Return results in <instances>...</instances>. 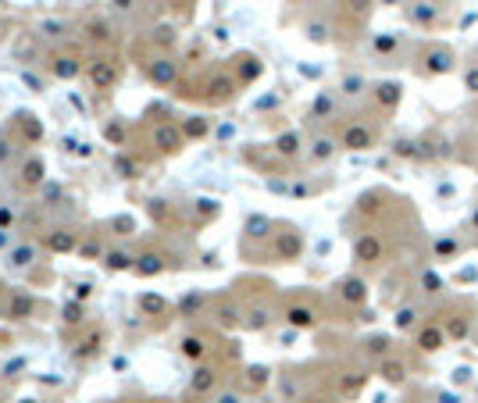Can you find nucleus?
Returning <instances> with one entry per match:
<instances>
[{
	"label": "nucleus",
	"mask_w": 478,
	"mask_h": 403,
	"mask_svg": "<svg viewBox=\"0 0 478 403\" xmlns=\"http://www.w3.org/2000/svg\"><path fill=\"white\" fill-rule=\"evenodd\" d=\"M450 68H453V54H450L446 47H432L428 58H425V65H418L421 75H442V72H450Z\"/></svg>",
	"instance_id": "f257e3e1"
},
{
	"label": "nucleus",
	"mask_w": 478,
	"mask_h": 403,
	"mask_svg": "<svg viewBox=\"0 0 478 403\" xmlns=\"http://www.w3.org/2000/svg\"><path fill=\"white\" fill-rule=\"evenodd\" d=\"M368 143H371V132H368V129L354 125V129L346 132V147H350V150H364Z\"/></svg>",
	"instance_id": "f03ea898"
},
{
	"label": "nucleus",
	"mask_w": 478,
	"mask_h": 403,
	"mask_svg": "<svg viewBox=\"0 0 478 403\" xmlns=\"http://www.w3.org/2000/svg\"><path fill=\"white\" fill-rule=\"evenodd\" d=\"M418 342H421V350H439L442 346V332L439 328H425Z\"/></svg>",
	"instance_id": "7ed1b4c3"
},
{
	"label": "nucleus",
	"mask_w": 478,
	"mask_h": 403,
	"mask_svg": "<svg viewBox=\"0 0 478 403\" xmlns=\"http://www.w3.org/2000/svg\"><path fill=\"white\" fill-rule=\"evenodd\" d=\"M343 296L346 300H364V282H343Z\"/></svg>",
	"instance_id": "20e7f679"
},
{
	"label": "nucleus",
	"mask_w": 478,
	"mask_h": 403,
	"mask_svg": "<svg viewBox=\"0 0 478 403\" xmlns=\"http://www.w3.org/2000/svg\"><path fill=\"white\" fill-rule=\"evenodd\" d=\"M290 321H293V325H311L314 318H311L307 307H293V310H290Z\"/></svg>",
	"instance_id": "39448f33"
},
{
	"label": "nucleus",
	"mask_w": 478,
	"mask_h": 403,
	"mask_svg": "<svg viewBox=\"0 0 478 403\" xmlns=\"http://www.w3.org/2000/svg\"><path fill=\"white\" fill-rule=\"evenodd\" d=\"M61 29H65V22H40L43 36H61Z\"/></svg>",
	"instance_id": "423d86ee"
},
{
	"label": "nucleus",
	"mask_w": 478,
	"mask_h": 403,
	"mask_svg": "<svg viewBox=\"0 0 478 403\" xmlns=\"http://www.w3.org/2000/svg\"><path fill=\"white\" fill-rule=\"evenodd\" d=\"M357 253H364V257H375V253H378V243H375V239H364V243H357Z\"/></svg>",
	"instance_id": "0eeeda50"
},
{
	"label": "nucleus",
	"mask_w": 478,
	"mask_h": 403,
	"mask_svg": "<svg viewBox=\"0 0 478 403\" xmlns=\"http://www.w3.org/2000/svg\"><path fill=\"white\" fill-rule=\"evenodd\" d=\"M382 371H386V378H389V382H403V367H400V364H386Z\"/></svg>",
	"instance_id": "6e6552de"
},
{
	"label": "nucleus",
	"mask_w": 478,
	"mask_h": 403,
	"mask_svg": "<svg viewBox=\"0 0 478 403\" xmlns=\"http://www.w3.org/2000/svg\"><path fill=\"white\" fill-rule=\"evenodd\" d=\"M297 143H300L297 136H282V140H279V150H282V154H293V150H297Z\"/></svg>",
	"instance_id": "1a4fd4ad"
},
{
	"label": "nucleus",
	"mask_w": 478,
	"mask_h": 403,
	"mask_svg": "<svg viewBox=\"0 0 478 403\" xmlns=\"http://www.w3.org/2000/svg\"><path fill=\"white\" fill-rule=\"evenodd\" d=\"M111 268H129V253H111Z\"/></svg>",
	"instance_id": "9d476101"
},
{
	"label": "nucleus",
	"mask_w": 478,
	"mask_h": 403,
	"mask_svg": "<svg viewBox=\"0 0 478 403\" xmlns=\"http://www.w3.org/2000/svg\"><path fill=\"white\" fill-rule=\"evenodd\" d=\"M350 8H354V11H361V15H364V11H368V8H371V0H350Z\"/></svg>",
	"instance_id": "9b49d317"
},
{
	"label": "nucleus",
	"mask_w": 478,
	"mask_h": 403,
	"mask_svg": "<svg viewBox=\"0 0 478 403\" xmlns=\"http://www.w3.org/2000/svg\"><path fill=\"white\" fill-rule=\"evenodd\" d=\"M314 154H318V157H329V154H332V143H329V140H322V143H318V150H314Z\"/></svg>",
	"instance_id": "f8f14e48"
},
{
	"label": "nucleus",
	"mask_w": 478,
	"mask_h": 403,
	"mask_svg": "<svg viewBox=\"0 0 478 403\" xmlns=\"http://www.w3.org/2000/svg\"><path fill=\"white\" fill-rule=\"evenodd\" d=\"M29 257H33V250L26 246V250H18V253H15V264H29Z\"/></svg>",
	"instance_id": "ddd939ff"
},
{
	"label": "nucleus",
	"mask_w": 478,
	"mask_h": 403,
	"mask_svg": "<svg viewBox=\"0 0 478 403\" xmlns=\"http://www.w3.org/2000/svg\"><path fill=\"white\" fill-rule=\"evenodd\" d=\"M435 250H439V257H442V253H453V250H457V243H446V239H442Z\"/></svg>",
	"instance_id": "4468645a"
},
{
	"label": "nucleus",
	"mask_w": 478,
	"mask_h": 403,
	"mask_svg": "<svg viewBox=\"0 0 478 403\" xmlns=\"http://www.w3.org/2000/svg\"><path fill=\"white\" fill-rule=\"evenodd\" d=\"M467 86H471V90H478V72H471V75H467Z\"/></svg>",
	"instance_id": "2eb2a0df"
},
{
	"label": "nucleus",
	"mask_w": 478,
	"mask_h": 403,
	"mask_svg": "<svg viewBox=\"0 0 478 403\" xmlns=\"http://www.w3.org/2000/svg\"><path fill=\"white\" fill-rule=\"evenodd\" d=\"M118 8H129V0H118Z\"/></svg>",
	"instance_id": "dca6fc26"
},
{
	"label": "nucleus",
	"mask_w": 478,
	"mask_h": 403,
	"mask_svg": "<svg viewBox=\"0 0 478 403\" xmlns=\"http://www.w3.org/2000/svg\"><path fill=\"white\" fill-rule=\"evenodd\" d=\"M382 4H400V0H382Z\"/></svg>",
	"instance_id": "f3484780"
}]
</instances>
